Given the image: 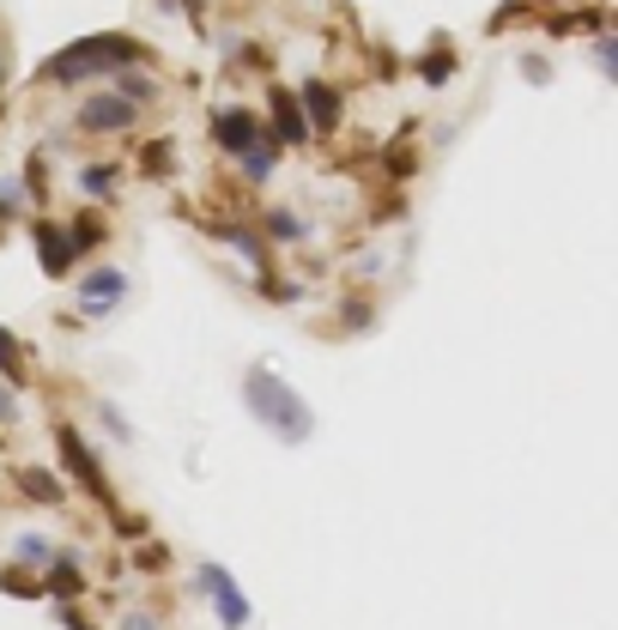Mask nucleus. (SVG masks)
Masks as SVG:
<instances>
[{
	"label": "nucleus",
	"mask_w": 618,
	"mask_h": 630,
	"mask_svg": "<svg viewBox=\"0 0 618 630\" xmlns=\"http://www.w3.org/2000/svg\"><path fill=\"white\" fill-rule=\"evenodd\" d=\"M600 7H613V0H600Z\"/></svg>",
	"instance_id": "27"
},
{
	"label": "nucleus",
	"mask_w": 618,
	"mask_h": 630,
	"mask_svg": "<svg viewBox=\"0 0 618 630\" xmlns=\"http://www.w3.org/2000/svg\"><path fill=\"white\" fill-rule=\"evenodd\" d=\"M188 588H195V594H212V612H219L224 630H249V594L224 576V564H195Z\"/></svg>",
	"instance_id": "4"
},
{
	"label": "nucleus",
	"mask_w": 618,
	"mask_h": 630,
	"mask_svg": "<svg viewBox=\"0 0 618 630\" xmlns=\"http://www.w3.org/2000/svg\"><path fill=\"white\" fill-rule=\"evenodd\" d=\"M19 564H31V570H43V564H49V558H55V546H49V539H43V534H19Z\"/></svg>",
	"instance_id": "20"
},
{
	"label": "nucleus",
	"mask_w": 618,
	"mask_h": 630,
	"mask_svg": "<svg viewBox=\"0 0 618 630\" xmlns=\"http://www.w3.org/2000/svg\"><path fill=\"white\" fill-rule=\"evenodd\" d=\"M116 92L128 97L133 109H145V104H159V85H152V79H145V73H133V67H121V73H116Z\"/></svg>",
	"instance_id": "17"
},
{
	"label": "nucleus",
	"mask_w": 618,
	"mask_h": 630,
	"mask_svg": "<svg viewBox=\"0 0 618 630\" xmlns=\"http://www.w3.org/2000/svg\"><path fill=\"white\" fill-rule=\"evenodd\" d=\"M19 491H25V498H43V503H61L67 498L61 479H55V472H43V467H19Z\"/></svg>",
	"instance_id": "16"
},
{
	"label": "nucleus",
	"mask_w": 618,
	"mask_h": 630,
	"mask_svg": "<svg viewBox=\"0 0 618 630\" xmlns=\"http://www.w3.org/2000/svg\"><path fill=\"white\" fill-rule=\"evenodd\" d=\"M133 121H140V109L121 92H85L80 109H73V128L80 133H128Z\"/></svg>",
	"instance_id": "6"
},
{
	"label": "nucleus",
	"mask_w": 618,
	"mask_h": 630,
	"mask_svg": "<svg viewBox=\"0 0 618 630\" xmlns=\"http://www.w3.org/2000/svg\"><path fill=\"white\" fill-rule=\"evenodd\" d=\"M243 407H249L255 424H261L267 436H279L285 448H298V443L316 436V412H310V400H303L291 382H279L267 364L243 370Z\"/></svg>",
	"instance_id": "1"
},
{
	"label": "nucleus",
	"mask_w": 618,
	"mask_h": 630,
	"mask_svg": "<svg viewBox=\"0 0 618 630\" xmlns=\"http://www.w3.org/2000/svg\"><path fill=\"white\" fill-rule=\"evenodd\" d=\"M419 79L424 85H448V79H455V49H448L443 37L431 43V55H419Z\"/></svg>",
	"instance_id": "13"
},
{
	"label": "nucleus",
	"mask_w": 618,
	"mask_h": 630,
	"mask_svg": "<svg viewBox=\"0 0 618 630\" xmlns=\"http://www.w3.org/2000/svg\"><path fill=\"white\" fill-rule=\"evenodd\" d=\"M261 128H267V140H273L279 152H285V145H303V140H310V121H303L298 97L279 92V85H273V97H267V121H261Z\"/></svg>",
	"instance_id": "8"
},
{
	"label": "nucleus",
	"mask_w": 618,
	"mask_h": 630,
	"mask_svg": "<svg viewBox=\"0 0 618 630\" xmlns=\"http://www.w3.org/2000/svg\"><path fill=\"white\" fill-rule=\"evenodd\" d=\"M133 564H140V570H164V564H171V551H164V546H145Z\"/></svg>",
	"instance_id": "24"
},
{
	"label": "nucleus",
	"mask_w": 618,
	"mask_h": 630,
	"mask_svg": "<svg viewBox=\"0 0 618 630\" xmlns=\"http://www.w3.org/2000/svg\"><path fill=\"white\" fill-rule=\"evenodd\" d=\"M140 61H145L140 43L104 31V37L67 43V49L55 55L49 67H43V85H85V79H97V73H121V67H140Z\"/></svg>",
	"instance_id": "2"
},
{
	"label": "nucleus",
	"mask_w": 618,
	"mask_h": 630,
	"mask_svg": "<svg viewBox=\"0 0 618 630\" xmlns=\"http://www.w3.org/2000/svg\"><path fill=\"white\" fill-rule=\"evenodd\" d=\"M140 171L152 176V183H164V176L176 171V140H152V145H145V152H140Z\"/></svg>",
	"instance_id": "18"
},
{
	"label": "nucleus",
	"mask_w": 618,
	"mask_h": 630,
	"mask_svg": "<svg viewBox=\"0 0 618 630\" xmlns=\"http://www.w3.org/2000/svg\"><path fill=\"white\" fill-rule=\"evenodd\" d=\"M25 412H19V394H13V382H0V424H19Z\"/></svg>",
	"instance_id": "23"
},
{
	"label": "nucleus",
	"mask_w": 618,
	"mask_h": 630,
	"mask_svg": "<svg viewBox=\"0 0 618 630\" xmlns=\"http://www.w3.org/2000/svg\"><path fill=\"white\" fill-rule=\"evenodd\" d=\"M298 109H303V121H310V133H334L340 128V92H334L328 79H303V92H298Z\"/></svg>",
	"instance_id": "9"
},
{
	"label": "nucleus",
	"mask_w": 618,
	"mask_h": 630,
	"mask_svg": "<svg viewBox=\"0 0 618 630\" xmlns=\"http://www.w3.org/2000/svg\"><path fill=\"white\" fill-rule=\"evenodd\" d=\"M237 164H243V183H267V176L279 171V145H273V140H261V145H249V152H243Z\"/></svg>",
	"instance_id": "14"
},
{
	"label": "nucleus",
	"mask_w": 618,
	"mask_h": 630,
	"mask_svg": "<svg viewBox=\"0 0 618 630\" xmlns=\"http://www.w3.org/2000/svg\"><path fill=\"white\" fill-rule=\"evenodd\" d=\"M527 79H534V85H546V79H552V67L539 61V55H527Z\"/></svg>",
	"instance_id": "25"
},
{
	"label": "nucleus",
	"mask_w": 618,
	"mask_h": 630,
	"mask_svg": "<svg viewBox=\"0 0 618 630\" xmlns=\"http://www.w3.org/2000/svg\"><path fill=\"white\" fill-rule=\"evenodd\" d=\"M0 85H7V43H0Z\"/></svg>",
	"instance_id": "26"
},
{
	"label": "nucleus",
	"mask_w": 618,
	"mask_h": 630,
	"mask_svg": "<svg viewBox=\"0 0 618 630\" xmlns=\"http://www.w3.org/2000/svg\"><path fill=\"white\" fill-rule=\"evenodd\" d=\"M116 188H121V164H80V195L116 200Z\"/></svg>",
	"instance_id": "11"
},
{
	"label": "nucleus",
	"mask_w": 618,
	"mask_h": 630,
	"mask_svg": "<svg viewBox=\"0 0 618 630\" xmlns=\"http://www.w3.org/2000/svg\"><path fill=\"white\" fill-rule=\"evenodd\" d=\"M219 236H224V243H231V249H237L249 267H267V249H261V236H255L249 224H219Z\"/></svg>",
	"instance_id": "15"
},
{
	"label": "nucleus",
	"mask_w": 618,
	"mask_h": 630,
	"mask_svg": "<svg viewBox=\"0 0 618 630\" xmlns=\"http://www.w3.org/2000/svg\"><path fill=\"white\" fill-rule=\"evenodd\" d=\"M55 448H61L67 479H73L80 491H92V498L104 503V510H116V491H109V479H104V460H97V448L85 443V436L73 431V424H61V431H55Z\"/></svg>",
	"instance_id": "3"
},
{
	"label": "nucleus",
	"mask_w": 618,
	"mask_h": 630,
	"mask_svg": "<svg viewBox=\"0 0 618 630\" xmlns=\"http://www.w3.org/2000/svg\"><path fill=\"white\" fill-rule=\"evenodd\" d=\"M31 236H37V249H43V273L49 279H67L73 273V261H80V255H73V243H67V231L55 219H37L31 224Z\"/></svg>",
	"instance_id": "10"
},
{
	"label": "nucleus",
	"mask_w": 618,
	"mask_h": 630,
	"mask_svg": "<svg viewBox=\"0 0 618 630\" xmlns=\"http://www.w3.org/2000/svg\"><path fill=\"white\" fill-rule=\"evenodd\" d=\"M261 231L273 236V243H303V236H310V224H303L291 207H267L261 212Z\"/></svg>",
	"instance_id": "12"
},
{
	"label": "nucleus",
	"mask_w": 618,
	"mask_h": 630,
	"mask_svg": "<svg viewBox=\"0 0 618 630\" xmlns=\"http://www.w3.org/2000/svg\"><path fill=\"white\" fill-rule=\"evenodd\" d=\"M594 61H600V73H606V79L618 73V43L606 37V31H600V37H594Z\"/></svg>",
	"instance_id": "21"
},
{
	"label": "nucleus",
	"mask_w": 618,
	"mask_h": 630,
	"mask_svg": "<svg viewBox=\"0 0 618 630\" xmlns=\"http://www.w3.org/2000/svg\"><path fill=\"white\" fill-rule=\"evenodd\" d=\"M121 298H128V273H121V267H109V261L85 267V279H80V315L85 322H109V315L121 310Z\"/></svg>",
	"instance_id": "5"
},
{
	"label": "nucleus",
	"mask_w": 618,
	"mask_h": 630,
	"mask_svg": "<svg viewBox=\"0 0 618 630\" xmlns=\"http://www.w3.org/2000/svg\"><path fill=\"white\" fill-rule=\"evenodd\" d=\"M0 376L13 382V388L31 376V370H25V346H19V334H7V328H0Z\"/></svg>",
	"instance_id": "19"
},
{
	"label": "nucleus",
	"mask_w": 618,
	"mask_h": 630,
	"mask_svg": "<svg viewBox=\"0 0 618 630\" xmlns=\"http://www.w3.org/2000/svg\"><path fill=\"white\" fill-rule=\"evenodd\" d=\"M261 140H267V128H261V116H255V109H243V104L212 109V145H219V152L243 158L249 145H261Z\"/></svg>",
	"instance_id": "7"
},
{
	"label": "nucleus",
	"mask_w": 618,
	"mask_h": 630,
	"mask_svg": "<svg viewBox=\"0 0 618 630\" xmlns=\"http://www.w3.org/2000/svg\"><path fill=\"white\" fill-rule=\"evenodd\" d=\"M97 419H104V431H109V436H116V443H133V431H128V419H121V412H116V407H109V400H104V407H97Z\"/></svg>",
	"instance_id": "22"
}]
</instances>
